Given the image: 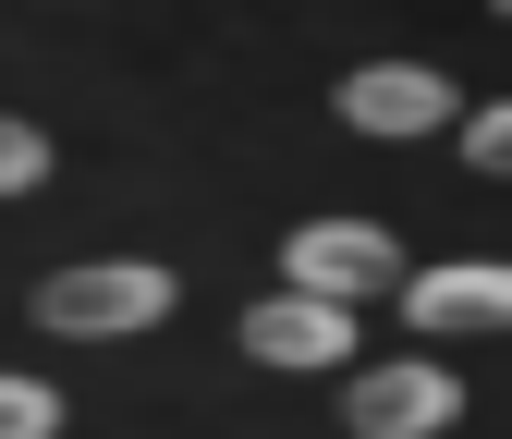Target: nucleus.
<instances>
[{"instance_id": "1", "label": "nucleus", "mask_w": 512, "mask_h": 439, "mask_svg": "<svg viewBox=\"0 0 512 439\" xmlns=\"http://www.w3.org/2000/svg\"><path fill=\"white\" fill-rule=\"evenodd\" d=\"M159 318H171V269H147V257H98V269L37 281V330H61V342H122V330H159Z\"/></svg>"}, {"instance_id": "2", "label": "nucleus", "mask_w": 512, "mask_h": 439, "mask_svg": "<svg viewBox=\"0 0 512 439\" xmlns=\"http://www.w3.org/2000/svg\"><path fill=\"white\" fill-rule=\"evenodd\" d=\"M403 281V244L391 220H305L281 244V293H330V305H366V293H391Z\"/></svg>"}, {"instance_id": "3", "label": "nucleus", "mask_w": 512, "mask_h": 439, "mask_svg": "<svg viewBox=\"0 0 512 439\" xmlns=\"http://www.w3.org/2000/svg\"><path fill=\"white\" fill-rule=\"evenodd\" d=\"M464 415V391H452V366H366V379L342 391V427L354 439H439V427H452Z\"/></svg>"}, {"instance_id": "4", "label": "nucleus", "mask_w": 512, "mask_h": 439, "mask_svg": "<svg viewBox=\"0 0 512 439\" xmlns=\"http://www.w3.org/2000/svg\"><path fill=\"white\" fill-rule=\"evenodd\" d=\"M342 122L378 135V147H403L427 122H464V98H452V74H427V61H366V74H342Z\"/></svg>"}, {"instance_id": "5", "label": "nucleus", "mask_w": 512, "mask_h": 439, "mask_svg": "<svg viewBox=\"0 0 512 439\" xmlns=\"http://www.w3.org/2000/svg\"><path fill=\"white\" fill-rule=\"evenodd\" d=\"M244 354L256 366H354V305H330V293H269L244 318Z\"/></svg>"}, {"instance_id": "6", "label": "nucleus", "mask_w": 512, "mask_h": 439, "mask_svg": "<svg viewBox=\"0 0 512 439\" xmlns=\"http://www.w3.org/2000/svg\"><path fill=\"white\" fill-rule=\"evenodd\" d=\"M391 293H403V318H415V330H500V318H512V269H500V257L415 269V281H391Z\"/></svg>"}, {"instance_id": "7", "label": "nucleus", "mask_w": 512, "mask_h": 439, "mask_svg": "<svg viewBox=\"0 0 512 439\" xmlns=\"http://www.w3.org/2000/svg\"><path fill=\"white\" fill-rule=\"evenodd\" d=\"M37 183H49V135L0 110V196H37Z\"/></svg>"}, {"instance_id": "8", "label": "nucleus", "mask_w": 512, "mask_h": 439, "mask_svg": "<svg viewBox=\"0 0 512 439\" xmlns=\"http://www.w3.org/2000/svg\"><path fill=\"white\" fill-rule=\"evenodd\" d=\"M61 427V391L49 379H0V439H49Z\"/></svg>"}, {"instance_id": "9", "label": "nucleus", "mask_w": 512, "mask_h": 439, "mask_svg": "<svg viewBox=\"0 0 512 439\" xmlns=\"http://www.w3.org/2000/svg\"><path fill=\"white\" fill-rule=\"evenodd\" d=\"M464 159H476V171H500V159H512V110H500V98L464 122Z\"/></svg>"}]
</instances>
